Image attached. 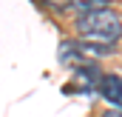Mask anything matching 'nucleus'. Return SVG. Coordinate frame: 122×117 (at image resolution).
Returning <instances> with one entry per match:
<instances>
[{
    "label": "nucleus",
    "instance_id": "nucleus-1",
    "mask_svg": "<svg viewBox=\"0 0 122 117\" xmlns=\"http://www.w3.org/2000/svg\"><path fill=\"white\" fill-rule=\"evenodd\" d=\"M77 29L85 34L88 43L111 49L122 37V20H119V14L111 12V9H97V12H88V14H80Z\"/></svg>",
    "mask_w": 122,
    "mask_h": 117
},
{
    "label": "nucleus",
    "instance_id": "nucleus-2",
    "mask_svg": "<svg viewBox=\"0 0 122 117\" xmlns=\"http://www.w3.org/2000/svg\"><path fill=\"white\" fill-rule=\"evenodd\" d=\"M97 88L114 109H122V77L119 74H99Z\"/></svg>",
    "mask_w": 122,
    "mask_h": 117
},
{
    "label": "nucleus",
    "instance_id": "nucleus-3",
    "mask_svg": "<svg viewBox=\"0 0 122 117\" xmlns=\"http://www.w3.org/2000/svg\"><path fill=\"white\" fill-rule=\"evenodd\" d=\"M77 88L80 91H94L97 83H99V71L94 69V66H85V69H77Z\"/></svg>",
    "mask_w": 122,
    "mask_h": 117
},
{
    "label": "nucleus",
    "instance_id": "nucleus-4",
    "mask_svg": "<svg viewBox=\"0 0 122 117\" xmlns=\"http://www.w3.org/2000/svg\"><path fill=\"white\" fill-rule=\"evenodd\" d=\"M82 54H80V46L74 43V40H65L60 46V63L62 66H71V63H80Z\"/></svg>",
    "mask_w": 122,
    "mask_h": 117
},
{
    "label": "nucleus",
    "instance_id": "nucleus-5",
    "mask_svg": "<svg viewBox=\"0 0 122 117\" xmlns=\"http://www.w3.org/2000/svg\"><path fill=\"white\" fill-rule=\"evenodd\" d=\"M40 3H46V6H65V3H71V0H40Z\"/></svg>",
    "mask_w": 122,
    "mask_h": 117
},
{
    "label": "nucleus",
    "instance_id": "nucleus-6",
    "mask_svg": "<svg viewBox=\"0 0 122 117\" xmlns=\"http://www.w3.org/2000/svg\"><path fill=\"white\" fill-rule=\"evenodd\" d=\"M102 117H122V109H111V111H105Z\"/></svg>",
    "mask_w": 122,
    "mask_h": 117
}]
</instances>
